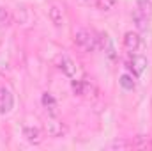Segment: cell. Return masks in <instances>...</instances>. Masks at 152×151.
<instances>
[{
    "instance_id": "cell-9",
    "label": "cell",
    "mask_w": 152,
    "mask_h": 151,
    "mask_svg": "<svg viewBox=\"0 0 152 151\" xmlns=\"http://www.w3.org/2000/svg\"><path fill=\"white\" fill-rule=\"evenodd\" d=\"M41 103H42V107L48 110V114H50V115H53V117L57 115V107H58V105H57V100H55L50 93H44V94H42Z\"/></svg>"
},
{
    "instance_id": "cell-2",
    "label": "cell",
    "mask_w": 152,
    "mask_h": 151,
    "mask_svg": "<svg viewBox=\"0 0 152 151\" xmlns=\"http://www.w3.org/2000/svg\"><path fill=\"white\" fill-rule=\"evenodd\" d=\"M12 109H14V94L9 87L0 84V114L7 115Z\"/></svg>"
},
{
    "instance_id": "cell-8",
    "label": "cell",
    "mask_w": 152,
    "mask_h": 151,
    "mask_svg": "<svg viewBox=\"0 0 152 151\" xmlns=\"http://www.w3.org/2000/svg\"><path fill=\"white\" fill-rule=\"evenodd\" d=\"M23 137L30 142V144H41V141H42V135H41V132H39V128L36 126H25L23 128Z\"/></svg>"
},
{
    "instance_id": "cell-4",
    "label": "cell",
    "mask_w": 152,
    "mask_h": 151,
    "mask_svg": "<svg viewBox=\"0 0 152 151\" xmlns=\"http://www.w3.org/2000/svg\"><path fill=\"white\" fill-rule=\"evenodd\" d=\"M124 48L129 52V53H138L140 48H142V36L138 32H126L124 34Z\"/></svg>"
},
{
    "instance_id": "cell-15",
    "label": "cell",
    "mask_w": 152,
    "mask_h": 151,
    "mask_svg": "<svg viewBox=\"0 0 152 151\" xmlns=\"http://www.w3.org/2000/svg\"><path fill=\"white\" fill-rule=\"evenodd\" d=\"M9 21H11V16H9V13H7V9L0 5V29L7 27V25H9Z\"/></svg>"
},
{
    "instance_id": "cell-13",
    "label": "cell",
    "mask_w": 152,
    "mask_h": 151,
    "mask_svg": "<svg viewBox=\"0 0 152 151\" xmlns=\"http://www.w3.org/2000/svg\"><path fill=\"white\" fill-rule=\"evenodd\" d=\"M96 5H97V9H99V11H104V13H108V11L115 9V5H117V0H97V2H96Z\"/></svg>"
},
{
    "instance_id": "cell-12",
    "label": "cell",
    "mask_w": 152,
    "mask_h": 151,
    "mask_svg": "<svg viewBox=\"0 0 152 151\" xmlns=\"http://www.w3.org/2000/svg\"><path fill=\"white\" fill-rule=\"evenodd\" d=\"M71 87H73L75 94H78V96H85V94H87V89H88V84L83 82V80H73Z\"/></svg>"
},
{
    "instance_id": "cell-6",
    "label": "cell",
    "mask_w": 152,
    "mask_h": 151,
    "mask_svg": "<svg viewBox=\"0 0 152 151\" xmlns=\"http://www.w3.org/2000/svg\"><path fill=\"white\" fill-rule=\"evenodd\" d=\"M58 68L62 70L64 75L69 76V78H76V75H78V66H76V62L69 55H62L58 59Z\"/></svg>"
},
{
    "instance_id": "cell-10",
    "label": "cell",
    "mask_w": 152,
    "mask_h": 151,
    "mask_svg": "<svg viewBox=\"0 0 152 151\" xmlns=\"http://www.w3.org/2000/svg\"><path fill=\"white\" fill-rule=\"evenodd\" d=\"M149 20H151V18H147L145 14H142L138 9H134V13H133V23H134V27H136L138 30H147Z\"/></svg>"
},
{
    "instance_id": "cell-7",
    "label": "cell",
    "mask_w": 152,
    "mask_h": 151,
    "mask_svg": "<svg viewBox=\"0 0 152 151\" xmlns=\"http://www.w3.org/2000/svg\"><path fill=\"white\" fill-rule=\"evenodd\" d=\"M44 130H46L48 137H53V139H58V137H62V135L66 133V126H64L60 121L53 119V115H51V119H48V121H46Z\"/></svg>"
},
{
    "instance_id": "cell-16",
    "label": "cell",
    "mask_w": 152,
    "mask_h": 151,
    "mask_svg": "<svg viewBox=\"0 0 152 151\" xmlns=\"http://www.w3.org/2000/svg\"><path fill=\"white\" fill-rule=\"evenodd\" d=\"M110 148H112V150H124V148H129V144L124 142V141H115V142L110 144Z\"/></svg>"
},
{
    "instance_id": "cell-11",
    "label": "cell",
    "mask_w": 152,
    "mask_h": 151,
    "mask_svg": "<svg viewBox=\"0 0 152 151\" xmlns=\"http://www.w3.org/2000/svg\"><path fill=\"white\" fill-rule=\"evenodd\" d=\"M136 9H138L142 14H145L147 18H151V14H152V2H151V0H138V2H136Z\"/></svg>"
},
{
    "instance_id": "cell-14",
    "label": "cell",
    "mask_w": 152,
    "mask_h": 151,
    "mask_svg": "<svg viewBox=\"0 0 152 151\" xmlns=\"http://www.w3.org/2000/svg\"><path fill=\"white\" fill-rule=\"evenodd\" d=\"M118 82H120V85H122L126 91H133V89H134V85H136V84H134V80H133V76H129V75H122Z\"/></svg>"
},
{
    "instance_id": "cell-5",
    "label": "cell",
    "mask_w": 152,
    "mask_h": 151,
    "mask_svg": "<svg viewBox=\"0 0 152 151\" xmlns=\"http://www.w3.org/2000/svg\"><path fill=\"white\" fill-rule=\"evenodd\" d=\"M48 16H50V21H51L57 29L64 27V23H66V14H64V7H62V5L51 4V5L48 7Z\"/></svg>"
},
{
    "instance_id": "cell-3",
    "label": "cell",
    "mask_w": 152,
    "mask_h": 151,
    "mask_svg": "<svg viewBox=\"0 0 152 151\" xmlns=\"http://www.w3.org/2000/svg\"><path fill=\"white\" fill-rule=\"evenodd\" d=\"M147 64H149V62H147V57H143V55H140V53H133V57H131L129 62H127V68H129V71L133 73L134 78H138V76L143 75Z\"/></svg>"
},
{
    "instance_id": "cell-1",
    "label": "cell",
    "mask_w": 152,
    "mask_h": 151,
    "mask_svg": "<svg viewBox=\"0 0 152 151\" xmlns=\"http://www.w3.org/2000/svg\"><path fill=\"white\" fill-rule=\"evenodd\" d=\"M75 44L83 52H94L97 48V38L88 29H78L75 32Z\"/></svg>"
}]
</instances>
